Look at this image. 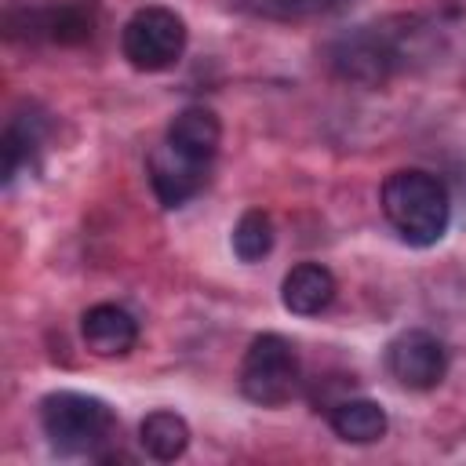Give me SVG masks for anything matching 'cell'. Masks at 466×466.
I'll return each instance as SVG.
<instances>
[{
    "label": "cell",
    "mask_w": 466,
    "mask_h": 466,
    "mask_svg": "<svg viewBox=\"0 0 466 466\" xmlns=\"http://www.w3.org/2000/svg\"><path fill=\"white\" fill-rule=\"evenodd\" d=\"M208 167H211L208 160H197V157L182 153L167 138L146 160L149 186H153V193H157V200L164 208H182L186 200H193L208 182Z\"/></svg>",
    "instance_id": "obj_8"
},
{
    "label": "cell",
    "mask_w": 466,
    "mask_h": 466,
    "mask_svg": "<svg viewBox=\"0 0 466 466\" xmlns=\"http://www.w3.org/2000/svg\"><path fill=\"white\" fill-rule=\"evenodd\" d=\"M386 222L408 240L411 248H430L448 233L451 222V200L437 175L422 167H400L386 175L379 193Z\"/></svg>",
    "instance_id": "obj_1"
},
{
    "label": "cell",
    "mask_w": 466,
    "mask_h": 466,
    "mask_svg": "<svg viewBox=\"0 0 466 466\" xmlns=\"http://www.w3.org/2000/svg\"><path fill=\"white\" fill-rule=\"evenodd\" d=\"M138 441L146 448V455H153L157 462H175L186 455L189 448V422L178 411H149L138 426Z\"/></svg>",
    "instance_id": "obj_13"
},
{
    "label": "cell",
    "mask_w": 466,
    "mask_h": 466,
    "mask_svg": "<svg viewBox=\"0 0 466 466\" xmlns=\"http://www.w3.org/2000/svg\"><path fill=\"white\" fill-rule=\"evenodd\" d=\"M229 244H233V255H237L240 262H258V258H266L269 248H273V222H269V215L258 211V208L244 211V215L237 218V226H233Z\"/></svg>",
    "instance_id": "obj_14"
},
{
    "label": "cell",
    "mask_w": 466,
    "mask_h": 466,
    "mask_svg": "<svg viewBox=\"0 0 466 466\" xmlns=\"http://www.w3.org/2000/svg\"><path fill=\"white\" fill-rule=\"evenodd\" d=\"M240 4L251 7L255 15H269V18H306V15L339 11L353 0H240Z\"/></svg>",
    "instance_id": "obj_16"
},
{
    "label": "cell",
    "mask_w": 466,
    "mask_h": 466,
    "mask_svg": "<svg viewBox=\"0 0 466 466\" xmlns=\"http://www.w3.org/2000/svg\"><path fill=\"white\" fill-rule=\"evenodd\" d=\"M328 422H331L335 437H342L346 444H375L390 430V419H386L382 404L368 400V397H342L328 411Z\"/></svg>",
    "instance_id": "obj_12"
},
{
    "label": "cell",
    "mask_w": 466,
    "mask_h": 466,
    "mask_svg": "<svg viewBox=\"0 0 466 466\" xmlns=\"http://www.w3.org/2000/svg\"><path fill=\"white\" fill-rule=\"evenodd\" d=\"M335 291H339V284H335L331 269L320 266V262H299L280 280V302L295 317H317V313H324L335 302Z\"/></svg>",
    "instance_id": "obj_10"
},
{
    "label": "cell",
    "mask_w": 466,
    "mask_h": 466,
    "mask_svg": "<svg viewBox=\"0 0 466 466\" xmlns=\"http://www.w3.org/2000/svg\"><path fill=\"white\" fill-rule=\"evenodd\" d=\"M11 33L22 25L33 40L51 44H87L98 29V4L95 0H47L40 7H25L22 15H7Z\"/></svg>",
    "instance_id": "obj_6"
},
{
    "label": "cell",
    "mask_w": 466,
    "mask_h": 466,
    "mask_svg": "<svg viewBox=\"0 0 466 466\" xmlns=\"http://www.w3.org/2000/svg\"><path fill=\"white\" fill-rule=\"evenodd\" d=\"M80 335L95 357H124L138 342V320L116 302H98L84 309Z\"/></svg>",
    "instance_id": "obj_9"
},
{
    "label": "cell",
    "mask_w": 466,
    "mask_h": 466,
    "mask_svg": "<svg viewBox=\"0 0 466 466\" xmlns=\"http://www.w3.org/2000/svg\"><path fill=\"white\" fill-rule=\"evenodd\" d=\"M295 390H299L295 346L277 331L255 335L240 360V393L258 408H280L295 397Z\"/></svg>",
    "instance_id": "obj_4"
},
{
    "label": "cell",
    "mask_w": 466,
    "mask_h": 466,
    "mask_svg": "<svg viewBox=\"0 0 466 466\" xmlns=\"http://www.w3.org/2000/svg\"><path fill=\"white\" fill-rule=\"evenodd\" d=\"M386 368L404 390H433L448 375V350L437 335L408 328L386 346Z\"/></svg>",
    "instance_id": "obj_7"
},
{
    "label": "cell",
    "mask_w": 466,
    "mask_h": 466,
    "mask_svg": "<svg viewBox=\"0 0 466 466\" xmlns=\"http://www.w3.org/2000/svg\"><path fill=\"white\" fill-rule=\"evenodd\" d=\"M124 58L142 73L171 69L186 51V22L171 7H142L120 29Z\"/></svg>",
    "instance_id": "obj_5"
},
{
    "label": "cell",
    "mask_w": 466,
    "mask_h": 466,
    "mask_svg": "<svg viewBox=\"0 0 466 466\" xmlns=\"http://www.w3.org/2000/svg\"><path fill=\"white\" fill-rule=\"evenodd\" d=\"M164 138L171 146H178L182 153L211 164L215 153H218V142H222V124H218V116L208 106H186V109H178L171 116Z\"/></svg>",
    "instance_id": "obj_11"
},
{
    "label": "cell",
    "mask_w": 466,
    "mask_h": 466,
    "mask_svg": "<svg viewBox=\"0 0 466 466\" xmlns=\"http://www.w3.org/2000/svg\"><path fill=\"white\" fill-rule=\"evenodd\" d=\"M40 426L55 451L62 455H87L102 459L109 444L116 441V415L106 400L76 393V390H55L40 400Z\"/></svg>",
    "instance_id": "obj_2"
},
{
    "label": "cell",
    "mask_w": 466,
    "mask_h": 466,
    "mask_svg": "<svg viewBox=\"0 0 466 466\" xmlns=\"http://www.w3.org/2000/svg\"><path fill=\"white\" fill-rule=\"evenodd\" d=\"M408 29H390V25H360L353 33H342L328 47V62L342 80H353L360 87H379L386 84L408 58L404 51Z\"/></svg>",
    "instance_id": "obj_3"
},
{
    "label": "cell",
    "mask_w": 466,
    "mask_h": 466,
    "mask_svg": "<svg viewBox=\"0 0 466 466\" xmlns=\"http://www.w3.org/2000/svg\"><path fill=\"white\" fill-rule=\"evenodd\" d=\"M36 142H40L36 116H29V124H25L22 116H15V120L7 124L4 142H0V146H4V182H11V178L18 175V167H22V164H29V157H33Z\"/></svg>",
    "instance_id": "obj_15"
}]
</instances>
